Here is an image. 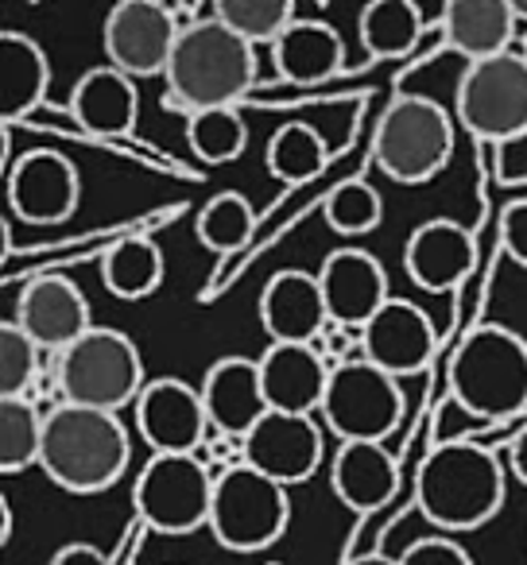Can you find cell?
I'll return each instance as SVG.
<instances>
[{"label":"cell","mask_w":527,"mask_h":565,"mask_svg":"<svg viewBox=\"0 0 527 565\" xmlns=\"http://www.w3.org/2000/svg\"><path fill=\"white\" fill-rule=\"evenodd\" d=\"M164 78L167 109H182L187 117L205 109H236L256 82V47L210 12L179 32Z\"/></svg>","instance_id":"6da1fadb"},{"label":"cell","mask_w":527,"mask_h":565,"mask_svg":"<svg viewBox=\"0 0 527 565\" xmlns=\"http://www.w3.org/2000/svg\"><path fill=\"white\" fill-rule=\"evenodd\" d=\"M504 492H508V469L496 461L493 449L477 441H442L419 465V511L450 539L493 523L496 511L504 508Z\"/></svg>","instance_id":"7a4b0ae2"},{"label":"cell","mask_w":527,"mask_h":565,"mask_svg":"<svg viewBox=\"0 0 527 565\" xmlns=\"http://www.w3.org/2000/svg\"><path fill=\"white\" fill-rule=\"evenodd\" d=\"M133 441L117 415L59 403L43 423V457L40 469L51 484L74 495H94L113 488L128 469Z\"/></svg>","instance_id":"3957f363"},{"label":"cell","mask_w":527,"mask_h":565,"mask_svg":"<svg viewBox=\"0 0 527 565\" xmlns=\"http://www.w3.org/2000/svg\"><path fill=\"white\" fill-rule=\"evenodd\" d=\"M450 392L477 418H512L527 407V341L508 326H477L450 361Z\"/></svg>","instance_id":"277c9868"},{"label":"cell","mask_w":527,"mask_h":565,"mask_svg":"<svg viewBox=\"0 0 527 565\" xmlns=\"http://www.w3.org/2000/svg\"><path fill=\"white\" fill-rule=\"evenodd\" d=\"M59 395L71 407H89V411H109L117 415L120 407H128L140 399V392L148 387L144 380V356L136 349V341L120 330H105L94 326L82 341H74L63 356H59Z\"/></svg>","instance_id":"5b68a950"},{"label":"cell","mask_w":527,"mask_h":565,"mask_svg":"<svg viewBox=\"0 0 527 565\" xmlns=\"http://www.w3.org/2000/svg\"><path fill=\"white\" fill-rule=\"evenodd\" d=\"M372 156L392 182L423 186L454 156V120L431 97H396L372 136Z\"/></svg>","instance_id":"8992f818"},{"label":"cell","mask_w":527,"mask_h":565,"mask_svg":"<svg viewBox=\"0 0 527 565\" xmlns=\"http://www.w3.org/2000/svg\"><path fill=\"white\" fill-rule=\"evenodd\" d=\"M292 523V500L287 488L268 480L249 465H225L213 480L210 503V534L218 546L233 554H256L280 542V534Z\"/></svg>","instance_id":"52a82bcc"},{"label":"cell","mask_w":527,"mask_h":565,"mask_svg":"<svg viewBox=\"0 0 527 565\" xmlns=\"http://www.w3.org/2000/svg\"><path fill=\"white\" fill-rule=\"evenodd\" d=\"M457 125L481 143H504L527 132V55L504 51L470 63L454 94Z\"/></svg>","instance_id":"ba28073f"},{"label":"cell","mask_w":527,"mask_h":565,"mask_svg":"<svg viewBox=\"0 0 527 565\" xmlns=\"http://www.w3.org/2000/svg\"><path fill=\"white\" fill-rule=\"evenodd\" d=\"M213 472L198 454H151L136 477V515L159 534H194L210 523Z\"/></svg>","instance_id":"9c48e42d"},{"label":"cell","mask_w":527,"mask_h":565,"mask_svg":"<svg viewBox=\"0 0 527 565\" xmlns=\"http://www.w3.org/2000/svg\"><path fill=\"white\" fill-rule=\"evenodd\" d=\"M318 415L338 441H384L403 418V387L365 356H349L334 364Z\"/></svg>","instance_id":"30bf717a"},{"label":"cell","mask_w":527,"mask_h":565,"mask_svg":"<svg viewBox=\"0 0 527 565\" xmlns=\"http://www.w3.org/2000/svg\"><path fill=\"white\" fill-rule=\"evenodd\" d=\"M179 17L159 0H120L113 4L102 28V47L109 66L128 78H156L167 74V63L179 43Z\"/></svg>","instance_id":"8fae6325"},{"label":"cell","mask_w":527,"mask_h":565,"mask_svg":"<svg viewBox=\"0 0 527 565\" xmlns=\"http://www.w3.org/2000/svg\"><path fill=\"white\" fill-rule=\"evenodd\" d=\"M9 210L24 225H63L82 202V174L66 156L32 148L9 167Z\"/></svg>","instance_id":"7c38bea8"},{"label":"cell","mask_w":527,"mask_h":565,"mask_svg":"<svg viewBox=\"0 0 527 565\" xmlns=\"http://www.w3.org/2000/svg\"><path fill=\"white\" fill-rule=\"evenodd\" d=\"M244 465L264 472L276 484L292 488L303 484L318 472L326 457V438L310 415H284V411H268L260 418L256 430L241 441Z\"/></svg>","instance_id":"4fadbf2b"},{"label":"cell","mask_w":527,"mask_h":565,"mask_svg":"<svg viewBox=\"0 0 527 565\" xmlns=\"http://www.w3.org/2000/svg\"><path fill=\"white\" fill-rule=\"evenodd\" d=\"M136 430L151 446V454H198V446L213 438L202 387L171 376L148 380L136 399Z\"/></svg>","instance_id":"5bb4252c"},{"label":"cell","mask_w":527,"mask_h":565,"mask_svg":"<svg viewBox=\"0 0 527 565\" xmlns=\"http://www.w3.org/2000/svg\"><path fill=\"white\" fill-rule=\"evenodd\" d=\"M434 349H439V330H434L431 315L408 299H392L369 326L361 330L357 353L380 372L403 380L415 376L431 364Z\"/></svg>","instance_id":"9a60e30c"},{"label":"cell","mask_w":527,"mask_h":565,"mask_svg":"<svg viewBox=\"0 0 527 565\" xmlns=\"http://www.w3.org/2000/svg\"><path fill=\"white\" fill-rule=\"evenodd\" d=\"M318 287H323L330 322L349 326L357 333L392 302L384 264L365 248H334L318 267Z\"/></svg>","instance_id":"2e32d148"},{"label":"cell","mask_w":527,"mask_h":565,"mask_svg":"<svg viewBox=\"0 0 527 565\" xmlns=\"http://www.w3.org/2000/svg\"><path fill=\"white\" fill-rule=\"evenodd\" d=\"M12 322L43 353H59V356L94 330V322H89V299L82 295L78 282L63 279V275H35L24 291H20L17 318Z\"/></svg>","instance_id":"e0dca14e"},{"label":"cell","mask_w":527,"mask_h":565,"mask_svg":"<svg viewBox=\"0 0 527 565\" xmlns=\"http://www.w3.org/2000/svg\"><path fill=\"white\" fill-rule=\"evenodd\" d=\"M260 326L268 333V345H310L330 326L318 275L284 267L260 291Z\"/></svg>","instance_id":"ac0fdd59"},{"label":"cell","mask_w":527,"mask_h":565,"mask_svg":"<svg viewBox=\"0 0 527 565\" xmlns=\"http://www.w3.org/2000/svg\"><path fill=\"white\" fill-rule=\"evenodd\" d=\"M477 267V241L454 217H431L411 228L403 244V271L423 291H454L457 282Z\"/></svg>","instance_id":"d6986e66"},{"label":"cell","mask_w":527,"mask_h":565,"mask_svg":"<svg viewBox=\"0 0 527 565\" xmlns=\"http://www.w3.org/2000/svg\"><path fill=\"white\" fill-rule=\"evenodd\" d=\"M202 403L210 415L213 438H236L244 441L256 423L268 415L264 384H260V361L252 356H221L205 369L202 380Z\"/></svg>","instance_id":"ffe728a7"},{"label":"cell","mask_w":527,"mask_h":565,"mask_svg":"<svg viewBox=\"0 0 527 565\" xmlns=\"http://www.w3.org/2000/svg\"><path fill=\"white\" fill-rule=\"evenodd\" d=\"M260 361V384L272 411L315 415L323 411L334 364L323 361L315 345H268Z\"/></svg>","instance_id":"44dd1931"},{"label":"cell","mask_w":527,"mask_h":565,"mask_svg":"<svg viewBox=\"0 0 527 565\" xmlns=\"http://www.w3.org/2000/svg\"><path fill=\"white\" fill-rule=\"evenodd\" d=\"M71 117L82 132L89 136H128L140 117V94L136 82L128 74H120L117 66H94L78 78L71 94Z\"/></svg>","instance_id":"7402d4cb"},{"label":"cell","mask_w":527,"mask_h":565,"mask_svg":"<svg viewBox=\"0 0 527 565\" xmlns=\"http://www.w3.org/2000/svg\"><path fill=\"white\" fill-rule=\"evenodd\" d=\"M516 28V12L508 0H450L439 17L442 43L465 63H485L512 51Z\"/></svg>","instance_id":"603a6c76"},{"label":"cell","mask_w":527,"mask_h":565,"mask_svg":"<svg viewBox=\"0 0 527 565\" xmlns=\"http://www.w3.org/2000/svg\"><path fill=\"white\" fill-rule=\"evenodd\" d=\"M396 461L384 441H341L330 461V484L346 508L372 511L384 508L396 492Z\"/></svg>","instance_id":"cb8c5ba5"},{"label":"cell","mask_w":527,"mask_h":565,"mask_svg":"<svg viewBox=\"0 0 527 565\" xmlns=\"http://www.w3.org/2000/svg\"><path fill=\"white\" fill-rule=\"evenodd\" d=\"M276 71L292 86H323L346 66L341 35L323 20H295L272 47Z\"/></svg>","instance_id":"d4e9b609"},{"label":"cell","mask_w":527,"mask_h":565,"mask_svg":"<svg viewBox=\"0 0 527 565\" xmlns=\"http://www.w3.org/2000/svg\"><path fill=\"white\" fill-rule=\"evenodd\" d=\"M48 86L51 63L40 43L24 32H0V120H24L35 105H43Z\"/></svg>","instance_id":"484cf974"},{"label":"cell","mask_w":527,"mask_h":565,"mask_svg":"<svg viewBox=\"0 0 527 565\" xmlns=\"http://www.w3.org/2000/svg\"><path fill=\"white\" fill-rule=\"evenodd\" d=\"M357 35L372 63H396L423 40V12L411 0H372L357 17Z\"/></svg>","instance_id":"4316f807"},{"label":"cell","mask_w":527,"mask_h":565,"mask_svg":"<svg viewBox=\"0 0 527 565\" xmlns=\"http://www.w3.org/2000/svg\"><path fill=\"white\" fill-rule=\"evenodd\" d=\"M105 291L120 302H140L159 291L164 282V252L151 236H125L102 256Z\"/></svg>","instance_id":"83f0119b"},{"label":"cell","mask_w":527,"mask_h":565,"mask_svg":"<svg viewBox=\"0 0 527 565\" xmlns=\"http://www.w3.org/2000/svg\"><path fill=\"white\" fill-rule=\"evenodd\" d=\"M326 163H330V143L315 125H303V120L280 125L276 136L268 140V151H264L268 174L276 182H287V186L315 182L326 171Z\"/></svg>","instance_id":"f1b7e54d"},{"label":"cell","mask_w":527,"mask_h":565,"mask_svg":"<svg viewBox=\"0 0 527 565\" xmlns=\"http://www.w3.org/2000/svg\"><path fill=\"white\" fill-rule=\"evenodd\" d=\"M194 233L205 248L236 252L252 241V233H256V210H252L249 198L236 194V190H221V194H213L210 202L198 210Z\"/></svg>","instance_id":"f546056e"},{"label":"cell","mask_w":527,"mask_h":565,"mask_svg":"<svg viewBox=\"0 0 527 565\" xmlns=\"http://www.w3.org/2000/svg\"><path fill=\"white\" fill-rule=\"evenodd\" d=\"M43 423L32 399H0V469L24 472L43 457Z\"/></svg>","instance_id":"4dcf8cb0"},{"label":"cell","mask_w":527,"mask_h":565,"mask_svg":"<svg viewBox=\"0 0 527 565\" xmlns=\"http://www.w3.org/2000/svg\"><path fill=\"white\" fill-rule=\"evenodd\" d=\"M213 17L236 32L244 43L260 47V43H268L276 47V40L295 24V4L292 0H218L213 4Z\"/></svg>","instance_id":"1f68e13d"},{"label":"cell","mask_w":527,"mask_h":565,"mask_svg":"<svg viewBox=\"0 0 527 565\" xmlns=\"http://www.w3.org/2000/svg\"><path fill=\"white\" fill-rule=\"evenodd\" d=\"M187 143L202 163H233L249 148V125L241 109H205L187 117Z\"/></svg>","instance_id":"d6a6232c"},{"label":"cell","mask_w":527,"mask_h":565,"mask_svg":"<svg viewBox=\"0 0 527 565\" xmlns=\"http://www.w3.org/2000/svg\"><path fill=\"white\" fill-rule=\"evenodd\" d=\"M326 225L338 236H369L384 221V198L361 179L338 182L326 198Z\"/></svg>","instance_id":"836d02e7"},{"label":"cell","mask_w":527,"mask_h":565,"mask_svg":"<svg viewBox=\"0 0 527 565\" xmlns=\"http://www.w3.org/2000/svg\"><path fill=\"white\" fill-rule=\"evenodd\" d=\"M40 353L12 318L0 326V399H28V387L40 376Z\"/></svg>","instance_id":"e575fe53"},{"label":"cell","mask_w":527,"mask_h":565,"mask_svg":"<svg viewBox=\"0 0 527 565\" xmlns=\"http://www.w3.org/2000/svg\"><path fill=\"white\" fill-rule=\"evenodd\" d=\"M400 565H473V557L465 554V546H457L450 534H426L415 539L400 557Z\"/></svg>","instance_id":"d590c367"},{"label":"cell","mask_w":527,"mask_h":565,"mask_svg":"<svg viewBox=\"0 0 527 565\" xmlns=\"http://www.w3.org/2000/svg\"><path fill=\"white\" fill-rule=\"evenodd\" d=\"M500 248L512 264L527 267V198L512 202L508 210L500 213Z\"/></svg>","instance_id":"8d00e7d4"},{"label":"cell","mask_w":527,"mask_h":565,"mask_svg":"<svg viewBox=\"0 0 527 565\" xmlns=\"http://www.w3.org/2000/svg\"><path fill=\"white\" fill-rule=\"evenodd\" d=\"M496 179L504 186H524L527 182V132L496 143Z\"/></svg>","instance_id":"74e56055"},{"label":"cell","mask_w":527,"mask_h":565,"mask_svg":"<svg viewBox=\"0 0 527 565\" xmlns=\"http://www.w3.org/2000/svg\"><path fill=\"white\" fill-rule=\"evenodd\" d=\"M51 565H109V557L89 542H66L51 554Z\"/></svg>","instance_id":"f35d334b"},{"label":"cell","mask_w":527,"mask_h":565,"mask_svg":"<svg viewBox=\"0 0 527 565\" xmlns=\"http://www.w3.org/2000/svg\"><path fill=\"white\" fill-rule=\"evenodd\" d=\"M508 472L519 480V484H527V430H519L516 438H512V446H508Z\"/></svg>","instance_id":"ab89813d"},{"label":"cell","mask_w":527,"mask_h":565,"mask_svg":"<svg viewBox=\"0 0 527 565\" xmlns=\"http://www.w3.org/2000/svg\"><path fill=\"white\" fill-rule=\"evenodd\" d=\"M349 565H400V562L388 557V554H365V557H354Z\"/></svg>","instance_id":"60d3db41"},{"label":"cell","mask_w":527,"mask_h":565,"mask_svg":"<svg viewBox=\"0 0 527 565\" xmlns=\"http://www.w3.org/2000/svg\"><path fill=\"white\" fill-rule=\"evenodd\" d=\"M0 519H4V531H0V539L9 542L12 539V508H9V500H0Z\"/></svg>","instance_id":"b9f144b4"}]
</instances>
